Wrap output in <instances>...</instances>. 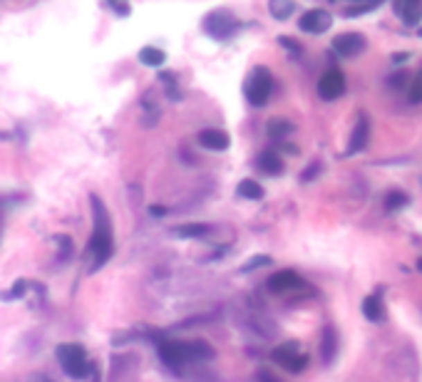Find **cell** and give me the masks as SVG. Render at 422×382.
Returning <instances> with one entry per match:
<instances>
[{
	"label": "cell",
	"instance_id": "6da1fadb",
	"mask_svg": "<svg viewBox=\"0 0 422 382\" xmlns=\"http://www.w3.org/2000/svg\"><path fill=\"white\" fill-rule=\"evenodd\" d=\"M92 201V209H95V231H92V238H89V246L87 251L95 256L92 261V270H97L100 266H105L112 256V248H114V238H112V221L107 216V209L105 204L100 201V196H89Z\"/></svg>",
	"mask_w": 422,
	"mask_h": 382
},
{
	"label": "cell",
	"instance_id": "7a4b0ae2",
	"mask_svg": "<svg viewBox=\"0 0 422 382\" xmlns=\"http://www.w3.org/2000/svg\"><path fill=\"white\" fill-rule=\"evenodd\" d=\"M271 89H274V77H271V72H268L266 67H256L244 85L246 100L254 107L266 105L268 97H271Z\"/></svg>",
	"mask_w": 422,
	"mask_h": 382
},
{
	"label": "cell",
	"instance_id": "3957f363",
	"mask_svg": "<svg viewBox=\"0 0 422 382\" xmlns=\"http://www.w3.org/2000/svg\"><path fill=\"white\" fill-rule=\"evenodd\" d=\"M58 360L60 365H62V370L70 377H75V380L87 375V367H89L87 355H85L82 347L75 345V342H62V345H58Z\"/></svg>",
	"mask_w": 422,
	"mask_h": 382
},
{
	"label": "cell",
	"instance_id": "277c9868",
	"mask_svg": "<svg viewBox=\"0 0 422 382\" xmlns=\"http://www.w3.org/2000/svg\"><path fill=\"white\" fill-rule=\"evenodd\" d=\"M236 30L238 20L229 10H211L204 18V33L211 35L214 40H229L231 35H236Z\"/></svg>",
	"mask_w": 422,
	"mask_h": 382
},
{
	"label": "cell",
	"instance_id": "5b68a950",
	"mask_svg": "<svg viewBox=\"0 0 422 382\" xmlns=\"http://www.w3.org/2000/svg\"><path fill=\"white\" fill-rule=\"evenodd\" d=\"M271 358L288 372H304L306 365H308V355L301 353V345H298L296 340H288L283 342V345H279L274 353H271Z\"/></svg>",
	"mask_w": 422,
	"mask_h": 382
},
{
	"label": "cell",
	"instance_id": "8992f818",
	"mask_svg": "<svg viewBox=\"0 0 422 382\" xmlns=\"http://www.w3.org/2000/svg\"><path fill=\"white\" fill-rule=\"evenodd\" d=\"M159 358L161 363L172 367V370H182L186 363H191L189 358V347H186V340H161L159 342Z\"/></svg>",
	"mask_w": 422,
	"mask_h": 382
},
{
	"label": "cell",
	"instance_id": "52a82bcc",
	"mask_svg": "<svg viewBox=\"0 0 422 382\" xmlns=\"http://www.w3.org/2000/svg\"><path fill=\"white\" fill-rule=\"evenodd\" d=\"M345 92V75L335 67H331L328 72H323L321 80H318V94H321V100L326 102H333L338 97H343Z\"/></svg>",
	"mask_w": 422,
	"mask_h": 382
},
{
	"label": "cell",
	"instance_id": "ba28073f",
	"mask_svg": "<svg viewBox=\"0 0 422 382\" xmlns=\"http://www.w3.org/2000/svg\"><path fill=\"white\" fill-rule=\"evenodd\" d=\"M333 25V18H331V12L323 10V8H313V10L304 12L301 20H298V28L308 33V35H321L326 30H331Z\"/></svg>",
	"mask_w": 422,
	"mask_h": 382
},
{
	"label": "cell",
	"instance_id": "9c48e42d",
	"mask_svg": "<svg viewBox=\"0 0 422 382\" xmlns=\"http://www.w3.org/2000/svg\"><path fill=\"white\" fill-rule=\"evenodd\" d=\"M365 47H368V42L360 33H343L333 40V50L340 58H358Z\"/></svg>",
	"mask_w": 422,
	"mask_h": 382
},
{
	"label": "cell",
	"instance_id": "30bf717a",
	"mask_svg": "<svg viewBox=\"0 0 422 382\" xmlns=\"http://www.w3.org/2000/svg\"><path fill=\"white\" fill-rule=\"evenodd\" d=\"M370 141V122L365 114H358L355 119V127H353L351 132V141H348V149H345V154H358L363 152L365 147H368Z\"/></svg>",
	"mask_w": 422,
	"mask_h": 382
},
{
	"label": "cell",
	"instance_id": "8fae6325",
	"mask_svg": "<svg viewBox=\"0 0 422 382\" xmlns=\"http://www.w3.org/2000/svg\"><path fill=\"white\" fill-rule=\"evenodd\" d=\"M301 286V276L296 270H279L268 278V290L274 293H288V290H296Z\"/></svg>",
	"mask_w": 422,
	"mask_h": 382
},
{
	"label": "cell",
	"instance_id": "7c38bea8",
	"mask_svg": "<svg viewBox=\"0 0 422 382\" xmlns=\"http://www.w3.org/2000/svg\"><path fill=\"white\" fill-rule=\"evenodd\" d=\"M395 12L405 25L415 28L422 20V0H395Z\"/></svg>",
	"mask_w": 422,
	"mask_h": 382
},
{
	"label": "cell",
	"instance_id": "4fadbf2b",
	"mask_svg": "<svg viewBox=\"0 0 422 382\" xmlns=\"http://www.w3.org/2000/svg\"><path fill=\"white\" fill-rule=\"evenodd\" d=\"M363 315L370 323H385V303H383V288L363 300Z\"/></svg>",
	"mask_w": 422,
	"mask_h": 382
},
{
	"label": "cell",
	"instance_id": "5bb4252c",
	"mask_svg": "<svg viewBox=\"0 0 422 382\" xmlns=\"http://www.w3.org/2000/svg\"><path fill=\"white\" fill-rule=\"evenodd\" d=\"M199 144H202L204 149H209V152H226L229 144H231V139L221 130H204L199 132Z\"/></svg>",
	"mask_w": 422,
	"mask_h": 382
},
{
	"label": "cell",
	"instance_id": "9a60e30c",
	"mask_svg": "<svg viewBox=\"0 0 422 382\" xmlns=\"http://www.w3.org/2000/svg\"><path fill=\"white\" fill-rule=\"evenodd\" d=\"M335 355H338V333H335V328H323L321 333V360L323 365H331L335 360Z\"/></svg>",
	"mask_w": 422,
	"mask_h": 382
},
{
	"label": "cell",
	"instance_id": "2e32d148",
	"mask_svg": "<svg viewBox=\"0 0 422 382\" xmlns=\"http://www.w3.org/2000/svg\"><path fill=\"white\" fill-rule=\"evenodd\" d=\"M164 60H167L164 50H159V47H155V45H147L139 50V62L147 67H161L164 65Z\"/></svg>",
	"mask_w": 422,
	"mask_h": 382
},
{
	"label": "cell",
	"instance_id": "e0dca14e",
	"mask_svg": "<svg viewBox=\"0 0 422 382\" xmlns=\"http://www.w3.org/2000/svg\"><path fill=\"white\" fill-rule=\"evenodd\" d=\"M256 164H258V169H261V171L271 174V177H276V174H281V171H283V162H281V157L276 152H263Z\"/></svg>",
	"mask_w": 422,
	"mask_h": 382
},
{
	"label": "cell",
	"instance_id": "ac0fdd59",
	"mask_svg": "<svg viewBox=\"0 0 422 382\" xmlns=\"http://www.w3.org/2000/svg\"><path fill=\"white\" fill-rule=\"evenodd\" d=\"M293 10H296L293 0H268V12L276 20H288L293 15Z\"/></svg>",
	"mask_w": 422,
	"mask_h": 382
},
{
	"label": "cell",
	"instance_id": "d6986e66",
	"mask_svg": "<svg viewBox=\"0 0 422 382\" xmlns=\"http://www.w3.org/2000/svg\"><path fill=\"white\" fill-rule=\"evenodd\" d=\"M186 347H189L191 360H211L214 358V347L204 340H186Z\"/></svg>",
	"mask_w": 422,
	"mask_h": 382
},
{
	"label": "cell",
	"instance_id": "ffe728a7",
	"mask_svg": "<svg viewBox=\"0 0 422 382\" xmlns=\"http://www.w3.org/2000/svg\"><path fill=\"white\" fill-rule=\"evenodd\" d=\"M238 196L258 201V199H263V186L258 182H254V179H244V182L238 184Z\"/></svg>",
	"mask_w": 422,
	"mask_h": 382
},
{
	"label": "cell",
	"instance_id": "44dd1931",
	"mask_svg": "<svg viewBox=\"0 0 422 382\" xmlns=\"http://www.w3.org/2000/svg\"><path fill=\"white\" fill-rule=\"evenodd\" d=\"M174 234L182 236V238H199V236L209 234V226L206 224H186V226H179V229H174Z\"/></svg>",
	"mask_w": 422,
	"mask_h": 382
},
{
	"label": "cell",
	"instance_id": "7402d4cb",
	"mask_svg": "<svg viewBox=\"0 0 422 382\" xmlns=\"http://www.w3.org/2000/svg\"><path fill=\"white\" fill-rule=\"evenodd\" d=\"M293 132V124L283 122V119H271L268 122V134L274 137V139H283L285 134H291Z\"/></svg>",
	"mask_w": 422,
	"mask_h": 382
},
{
	"label": "cell",
	"instance_id": "603a6c76",
	"mask_svg": "<svg viewBox=\"0 0 422 382\" xmlns=\"http://www.w3.org/2000/svg\"><path fill=\"white\" fill-rule=\"evenodd\" d=\"M405 204H407V196L403 191H390L385 196V211H400Z\"/></svg>",
	"mask_w": 422,
	"mask_h": 382
},
{
	"label": "cell",
	"instance_id": "cb8c5ba5",
	"mask_svg": "<svg viewBox=\"0 0 422 382\" xmlns=\"http://www.w3.org/2000/svg\"><path fill=\"white\" fill-rule=\"evenodd\" d=\"M407 100L412 102V105H422V70L415 75V80L410 83V87H407Z\"/></svg>",
	"mask_w": 422,
	"mask_h": 382
},
{
	"label": "cell",
	"instance_id": "d4e9b609",
	"mask_svg": "<svg viewBox=\"0 0 422 382\" xmlns=\"http://www.w3.org/2000/svg\"><path fill=\"white\" fill-rule=\"evenodd\" d=\"M268 263H271V259H268V256H256L254 261H249V263L244 266V270L249 273V270L256 268V266H268Z\"/></svg>",
	"mask_w": 422,
	"mask_h": 382
},
{
	"label": "cell",
	"instance_id": "484cf974",
	"mask_svg": "<svg viewBox=\"0 0 422 382\" xmlns=\"http://www.w3.org/2000/svg\"><path fill=\"white\" fill-rule=\"evenodd\" d=\"M256 382H281V380L276 375H271L268 370H261L258 375H256Z\"/></svg>",
	"mask_w": 422,
	"mask_h": 382
},
{
	"label": "cell",
	"instance_id": "4316f807",
	"mask_svg": "<svg viewBox=\"0 0 422 382\" xmlns=\"http://www.w3.org/2000/svg\"><path fill=\"white\" fill-rule=\"evenodd\" d=\"M315 171H318V164L308 166V169H306V174H304V182H308V179H313V177H315Z\"/></svg>",
	"mask_w": 422,
	"mask_h": 382
},
{
	"label": "cell",
	"instance_id": "83f0119b",
	"mask_svg": "<svg viewBox=\"0 0 422 382\" xmlns=\"http://www.w3.org/2000/svg\"><path fill=\"white\" fill-rule=\"evenodd\" d=\"M417 268H420V270H422V259H420V261H417Z\"/></svg>",
	"mask_w": 422,
	"mask_h": 382
}]
</instances>
